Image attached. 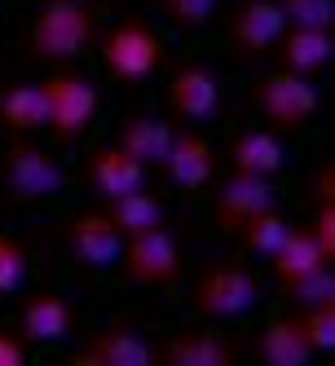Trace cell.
<instances>
[{
  "label": "cell",
  "mask_w": 335,
  "mask_h": 366,
  "mask_svg": "<svg viewBox=\"0 0 335 366\" xmlns=\"http://www.w3.org/2000/svg\"><path fill=\"white\" fill-rule=\"evenodd\" d=\"M93 40V14L84 0H44L31 18V54L44 62H71Z\"/></svg>",
  "instance_id": "1"
},
{
  "label": "cell",
  "mask_w": 335,
  "mask_h": 366,
  "mask_svg": "<svg viewBox=\"0 0 335 366\" xmlns=\"http://www.w3.org/2000/svg\"><path fill=\"white\" fill-rule=\"evenodd\" d=\"M190 305H194V313H203L212 322H234L261 305V282L243 265H208L194 278Z\"/></svg>",
  "instance_id": "2"
},
{
  "label": "cell",
  "mask_w": 335,
  "mask_h": 366,
  "mask_svg": "<svg viewBox=\"0 0 335 366\" xmlns=\"http://www.w3.org/2000/svg\"><path fill=\"white\" fill-rule=\"evenodd\" d=\"M159 62H164V44L141 18L119 22V27H111L106 40H101V66H106L115 80H124V84L150 80V75L159 71Z\"/></svg>",
  "instance_id": "3"
},
{
  "label": "cell",
  "mask_w": 335,
  "mask_h": 366,
  "mask_svg": "<svg viewBox=\"0 0 335 366\" xmlns=\"http://www.w3.org/2000/svg\"><path fill=\"white\" fill-rule=\"evenodd\" d=\"M62 164L49 150L31 146V142H14L0 159V190L14 203H40L49 194L62 190Z\"/></svg>",
  "instance_id": "4"
},
{
  "label": "cell",
  "mask_w": 335,
  "mask_h": 366,
  "mask_svg": "<svg viewBox=\"0 0 335 366\" xmlns=\"http://www.w3.org/2000/svg\"><path fill=\"white\" fill-rule=\"evenodd\" d=\"M40 89H44V107H49V124H44V128H54L62 142L84 137L89 124L97 119V107H101L97 89L84 80V75H75V71L49 75Z\"/></svg>",
  "instance_id": "5"
},
{
  "label": "cell",
  "mask_w": 335,
  "mask_h": 366,
  "mask_svg": "<svg viewBox=\"0 0 335 366\" xmlns=\"http://www.w3.org/2000/svg\"><path fill=\"white\" fill-rule=\"evenodd\" d=\"M119 269H124L128 282H137V287H172L176 278H181V247H176V239L164 225H154L146 234L124 239Z\"/></svg>",
  "instance_id": "6"
},
{
  "label": "cell",
  "mask_w": 335,
  "mask_h": 366,
  "mask_svg": "<svg viewBox=\"0 0 335 366\" xmlns=\"http://www.w3.org/2000/svg\"><path fill=\"white\" fill-rule=\"evenodd\" d=\"M251 102H256V111L265 115L269 128L291 133V128H300V124L314 119V111H318V89L309 84L304 75L274 71V75H265V80L251 89Z\"/></svg>",
  "instance_id": "7"
},
{
  "label": "cell",
  "mask_w": 335,
  "mask_h": 366,
  "mask_svg": "<svg viewBox=\"0 0 335 366\" xmlns=\"http://www.w3.org/2000/svg\"><path fill=\"white\" fill-rule=\"evenodd\" d=\"M274 203V186L269 177H256V172H229L216 194H212V221L221 234H234L247 217H256L261 207Z\"/></svg>",
  "instance_id": "8"
},
{
  "label": "cell",
  "mask_w": 335,
  "mask_h": 366,
  "mask_svg": "<svg viewBox=\"0 0 335 366\" xmlns=\"http://www.w3.org/2000/svg\"><path fill=\"white\" fill-rule=\"evenodd\" d=\"M75 366H150L154 349L128 327V322H111V327H97L80 349L71 353Z\"/></svg>",
  "instance_id": "9"
},
{
  "label": "cell",
  "mask_w": 335,
  "mask_h": 366,
  "mask_svg": "<svg viewBox=\"0 0 335 366\" xmlns=\"http://www.w3.org/2000/svg\"><path fill=\"white\" fill-rule=\"evenodd\" d=\"M282 31H287V14L278 9V0H243L229 18V40H234L239 58L274 54Z\"/></svg>",
  "instance_id": "10"
},
{
  "label": "cell",
  "mask_w": 335,
  "mask_h": 366,
  "mask_svg": "<svg viewBox=\"0 0 335 366\" xmlns=\"http://www.w3.org/2000/svg\"><path fill=\"white\" fill-rule=\"evenodd\" d=\"M66 247L84 269H111V265H119L124 234L115 229V221L106 212H80L66 225Z\"/></svg>",
  "instance_id": "11"
},
{
  "label": "cell",
  "mask_w": 335,
  "mask_h": 366,
  "mask_svg": "<svg viewBox=\"0 0 335 366\" xmlns=\"http://www.w3.org/2000/svg\"><path fill=\"white\" fill-rule=\"evenodd\" d=\"M164 172L176 181L181 190H199V186H208L212 172H216V150L208 137H199V133H172L168 142V154H164Z\"/></svg>",
  "instance_id": "12"
},
{
  "label": "cell",
  "mask_w": 335,
  "mask_h": 366,
  "mask_svg": "<svg viewBox=\"0 0 335 366\" xmlns=\"http://www.w3.org/2000/svg\"><path fill=\"white\" fill-rule=\"evenodd\" d=\"M168 107L181 115V119H212L216 107H221V84H216V75L208 66H181L172 75V84H168Z\"/></svg>",
  "instance_id": "13"
},
{
  "label": "cell",
  "mask_w": 335,
  "mask_h": 366,
  "mask_svg": "<svg viewBox=\"0 0 335 366\" xmlns=\"http://www.w3.org/2000/svg\"><path fill=\"white\" fill-rule=\"evenodd\" d=\"M274 54H278L282 71L304 75V80H309V75H318L331 62L335 40H331V31H318V27H287V31L278 36Z\"/></svg>",
  "instance_id": "14"
},
{
  "label": "cell",
  "mask_w": 335,
  "mask_h": 366,
  "mask_svg": "<svg viewBox=\"0 0 335 366\" xmlns=\"http://www.w3.org/2000/svg\"><path fill=\"white\" fill-rule=\"evenodd\" d=\"M89 181H93V190H97L101 199H115V194H124V190L146 186V168H141L128 150H119V146L111 142V146L93 150V159H89Z\"/></svg>",
  "instance_id": "15"
},
{
  "label": "cell",
  "mask_w": 335,
  "mask_h": 366,
  "mask_svg": "<svg viewBox=\"0 0 335 366\" xmlns=\"http://www.w3.org/2000/svg\"><path fill=\"white\" fill-rule=\"evenodd\" d=\"M269 265H274V274H278V282H282V292H287L296 278L314 274L318 265H331V260H326V252L318 247L314 229H287V239L278 243V252L269 256Z\"/></svg>",
  "instance_id": "16"
},
{
  "label": "cell",
  "mask_w": 335,
  "mask_h": 366,
  "mask_svg": "<svg viewBox=\"0 0 335 366\" xmlns=\"http://www.w3.org/2000/svg\"><path fill=\"white\" fill-rule=\"evenodd\" d=\"M159 357L168 366H229L234 362V345L212 331H181L164 345Z\"/></svg>",
  "instance_id": "17"
},
{
  "label": "cell",
  "mask_w": 335,
  "mask_h": 366,
  "mask_svg": "<svg viewBox=\"0 0 335 366\" xmlns=\"http://www.w3.org/2000/svg\"><path fill=\"white\" fill-rule=\"evenodd\" d=\"M71 331V305L54 292H40L22 305V340L31 345H54V340H66Z\"/></svg>",
  "instance_id": "18"
},
{
  "label": "cell",
  "mask_w": 335,
  "mask_h": 366,
  "mask_svg": "<svg viewBox=\"0 0 335 366\" xmlns=\"http://www.w3.org/2000/svg\"><path fill=\"white\" fill-rule=\"evenodd\" d=\"M168 142H172V128L164 119H150V115H133L119 133V150H128L141 168H164V154H168Z\"/></svg>",
  "instance_id": "19"
},
{
  "label": "cell",
  "mask_w": 335,
  "mask_h": 366,
  "mask_svg": "<svg viewBox=\"0 0 335 366\" xmlns=\"http://www.w3.org/2000/svg\"><path fill=\"white\" fill-rule=\"evenodd\" d=\"M106 217L115 221V229L124 239H133V234H146L154 225H164V203L154 199L150 190H124L115 199H106Z\"/></svg>",
  "instance_id": "20"
},
{
  "label": "cell",
  "mask_w": 335,
  "mask_h": 366,
  "mask_svg": "<svg viewBox=\"0 0 335 366\" xmlns=\"http://www.w3.org/2000/svg\"><path fill=\"white\" fill-rule=\"evenodd\" d=\"M256 349H261L269 366H304L314 357V349H309V340L300 331V318H274L261 331V340H256Z\"/></svg>",
  "instance_id": "21"
},
{
  "label": "cell",
  "mask_w": 335,
  "mask_h": 366,
  "mask_svg": "<svg viewBox=\"0 0 335 366\" xmlns=\"http://www.w3.org/2000/svg\"><path fill=\"white\" fill-rule=\"evenodd\" d=\"M0 124L9 133H36L49 124V107H44V89L40 84H14L0 93Z\"/></svg>",
  "instance_id": "22"
},
{
  "label": "cell",
  "mask_w": 335,
  "mask_h": 366,
  "mask_svg": "<svg viewBox=\"0 0 335 366\" xmlns=\"http://www.w3.org/2000/svg\"><path fill=\"white\" fill-rule=\"evenodd\" d=\"M229 164L234 172H256V177H274L282 168V146L274 133H261V128H251V133H239L234 146H229Z\"/></svg>",
  "instance_id": "23"
},
{
  "label": "cell",
  "mask_w": 335,
  "mask_h": 366,
  "mask_svg": "<svg viewBox=\"0 0 335 366\" xmlns=\"http://www.w3.org/2000/svg\"><path fill=\"white\" fill-rule=\"evenodd\" d=\"M287 221H282V212L269 203V207H261L256 217H247L239 229H234V239L243 243V252H251V256H261V260H269L274 252H278V243L287 239Z\"/></svg>",
  "instance_id": "24"
},
{
  "label": "cell",
  "mask_w": 335,
  "mask_h": 366,
  "mask_svg": "<svg viewBox=\"0 0 335 366\" xmlns=\"http://www.w3.org/2000/svg\"><path fill=\"white\" fill-rule=\"evenodd\" d=\"M300 331H304V340H309V349H314V353L335 349V300L309 305L304 318H300Z\"/></svg>",
  "instance_id": "25"
},
{
  "label": "cell",
  "mask_w": 335,
  "mask_h": 366,
  "mask_svg": "<svg viewBox=\"0 0 335 366\" xmlns=\"http://www.w3.org/2000/svg\"><path fill=\"white\" fill-rule=\"evenodd\" d=\"M278 9L287 14V27H335V0H278Z\"/></svg>",
  "instance_id": "26"
},
{
  "label": "cell",
  "mask_w": 335,
  "mask_h": 366,
  "mask_svg": "<svg viewBox=\"0 0 335 366\" xmlns=\"http://www.w3.org/2000/svg\"><path fill=\"white\" fill-rule=\"evenodd\" d=\"M164 18L181 31H203L216 18V0H159Z\"/></svg>",
  "instance_id": "27"
},
{
  "label": "cell",
  "mask_w": 335,
  "mask_h": 366,
  "mask_svg": "<svg viewBox=\"0 0 335 366\" xmlns=\"http://www.w3.org/2000/svg\"><path fill=\"white\" fill-rule=\"evenodd\" d=\"M22 282H27V247L0 234V296H14Z\"/></svg>",
  "instance_id": "28"
},
{
  "label": "cell",
  "mask_w": 335,
  "mask_h": 366,
  "mask_svg": "<svg viewBox=\"0 0 335 366\" xmlns=\"http://www.w3.org/2000/svg\"><path fill=\"white\" fill-rule=\"evenodd\" d=\"M287 296H291V300H296L300 309L318 305V300H335V269H331V265H318L314 274L296 278V282L287 287Z\"/></svg>",
  "instance_id": "29"
},
{
  "label": "cell",
  "mask_w": 335,
  "mask_h": 366,
  "mask_svg": "<svg viewBox=\"0 0 335 366\" xmlns=\"http://www.w3.org/2000/svg\"><path fill=\"white\" fill-rule=\"evenodd\" d=\"M314 239L326 252V260H335V199L318 203V217H314Z\"/></svg>",
  "instance_id": "30"
},
{
  "label": "cell",
  "mask_w": 335,
  "mask_h": 366,
  "mask_svg": "<svg viewBox=\"0 0 335 366\" xmlns=\"http://www.w3.org/2000/svg\"><path fill=\"white\" fill-rule=\"evenodd\" d=\"M0 366H27V340L0 331Z\"/></svg>",
  "instance_id": "31"
}]
</instances>
